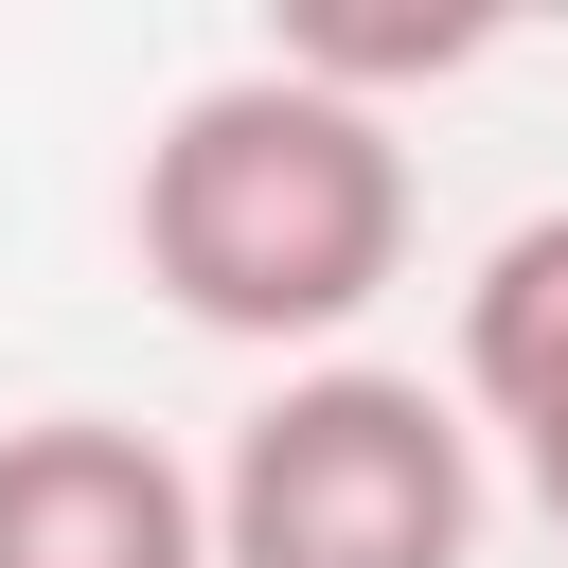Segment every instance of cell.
<instances>
[{
  "instance_id": "cell-1",
  "label": "cell",
  "mask_w": 568,
  "mask_h": 568,
  "mask_svg": "<svg viewBox=\"0 0 568 568\" xmlns=\"http://www.w3.org/2000/svg\"><path fill=\"white\" fill-rule=\"evenodd\" d=\"M124 248L195 337H248V355L355 337L408 266V142H390V106H355L284 53L213 71L160 106V142L124 178Z\"/></svg>"
},
{
  "instance_id": "cell-2",
  "label": "cell",
  "mask_w": 568,
  "mask_h": 568,
  "mask_svg": "<svg viewBox=\"0 0 568 568\" xmlns=\"http://www.w3.org/2000/svg\"><path fill=\"white\" fill-rule=\"evenodd\" d=\"M479 550V426L426 373L320 355L213 462V568H462Z\"/></svg>"
},
{
  "instance_id": "cell-3",
  "label": "cell",
  "mask_w": 568,
  "mask_h": 568,
  "mask_svg": "<svg viewBox=\"0 0 568 568\" xmlns=\"http://www.w3.org/2000/svg\"><path fill=\"white\" fill-rule=\"evenodd\" d=\"M0 568H213V479H178L124 408L0 426Z\"/></svg>"
},
{
  "instance_id": "cell-4",
  "label": "cell",
  "mask_w": 568,
  "mask_h": 568,
  "mask_svg": "<svg viewBox=\"0 0 568 568\" xmlns=\"http://www.w3.org/2000/svg\"><path fill=\"white\" fill-rule=\"evenodd\" d=\"M462 408L515 444L532 515L568 532V213L479 248V284H462Z\"/></svg>"
}]
</instances>
